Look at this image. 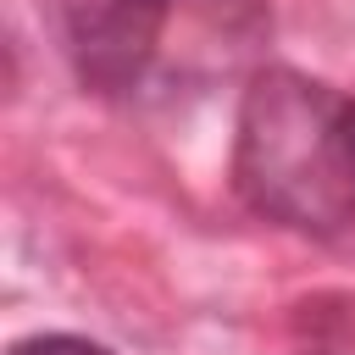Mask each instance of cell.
I'll return each instance as SVG.
<instances>
[{"instance_id":"obj_1","label":"cell","mask_w":355,"mask_h":355,"mask_svg":"<svg viewBox=\"0 0 355 355\" xmlns=\"http://www.w3.org/2000/svg\"><path fill=\"white\" fill-rule=\"evenodd\" d=\"M233 178L272 222L305 233L355 222V100L305 72L261 67L239 105Z\"/></svg>"},{"instance_id":"obj_2","label":"cell","mask_w":355,"mask_h":355,"mask_svg":"<svg viewBox=\"0 0 355 355\" xmlns=\"http://www.w3.org/2000/svg\"><path fill=\"white\" fill-rule=\"evenodd\" d=\"M272 17L261 0H161V33L150 55L155 89H211L239 72H261Z\"/></svg>"},{"instance_id":"obj_3","label":"cell","mask_w":355,"mask_h":355,"mask_svg":"<svg viewBox=\"0 0 355 355\" xmlns=\"http://www.w3.org/2000/svg\"><path fill=\"white\" fill-rule=\"evenodd\" d=\"M44 17L89 89H144L161 33V0H44Z\"/></svg>"},{"instance_id":"obj_4","label":"cell","mask_w":355,"mask_h":355,"mask_svg":"<svg viewBox=\"0 0 355 355\" xmlns=\"http://www.w3.org/2000/svg\"><path fill=\"white\" fill-rule=\"evenodd\" d=\"M11 355H111V349L78 333H33V338H17Z\"/></svg>"}]
</instances>
